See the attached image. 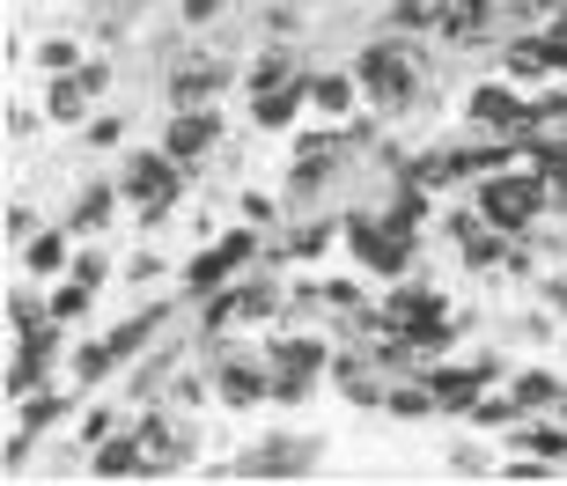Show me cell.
<instances>
[{
	"mask_svg": "<svg viewBox=\"0 0 567 486\" xmlns=\"http://www.w3.org/2000/svg\"><path fill=\"white\" fill-rule=\"evenodd\" d=\"M361 74V96L383 111V118H405V111L427 96V52H421V38L413 30H383V38H369V44H354V60H347Z\"/></svg>",
	"mask_w": 567,
	"mask_h": 486,
	"instance_id": "1",
	"label": "cell"
},
{
	"mask_svg": "<svg viewBox=\"0 0 567 486\" xmlns=\"http://www.w3.org/2000/svg\"><path fill=\"white\" fill-rule=\"evenodd\" d=\"M111 177H118V192H126V207L141 214L147 236L163 229L169 214H177V199H185V163H177L163 141H155V148H126Z\"/></svg>",
	"mask_w": 567,
	"mask_h": 486,
	"instance_id": "2",
	"label": "cell"
},
{
	"mask_svg": "<svg viewBox=\"0 0 567 486\" xmlns=\"http://www.w3.org/2000/svg\"><path fill=\"white\" fill-rule=\"evenodd\" d=\"M472 207H480L502 236H530L553 214V185L530 163L524 169L508 163V169H494V177H480V185H472Z\"/></svg>",
	"mask_w": 567,
	"mask_h": 486,
	"instance_id": "3",
	"label": "cell"
},
{
	"mask_svg": "<svg viewBox=\"0 0 567 486\" xmlns=\"http://www.w3.org/2000/svg\"><path fill=\"white\" fill-rule=\"evenodd\" d=\"M339 221H347L339 244H347V258H354L361 273H383V280L413 273V229H399L383 207H347Z\"/></svg>",
	"mask_w": 567,
	"mask_h": 486,
	"instance_id": "4",
	"label": "cell"
},
{
	"mask_svg": "<svg viewBox=\"0 0 567 486\" xmlns=\"http://www.w3.org/2000/svg\"><path fill=\"white\" fill-rule=\"evenodd\" d=\"M258 258H266V229H258V221H244V229H229V236H214V244H199V251L185 258L177 288L199 302V296H214V288H229L236 273H251Z\"/></svg>",
	"mask_w": 567,
	"mask_h": 486,
	"instance_id": "5",
	"label": "cell"
},
{
	"mask_svg": "<svg viewBox=\"0 0 567 486\" xmlns=\"http://www.w3.org/2000/svg\"><path fill=\"white\" fill-rule=\"evenodd\" d=\"M266 354H274V405H310L317 383L332 376L339 347H324L317 332H280V339H266Z\"/></svg>",
	"mask_w": 567,
	"mask_h": 486,
	"instance_id": "6",
	"label": "cell"
},
{
	"mask_svg": "<svg viewBox=\"0 0 567 486\" xmlns=\"http://www.w3.org/2000/svg\"><path fill=\"white\" fill-rule=\"evenodd\" d=\"M214 399L229 405V413L274 399V354H266V339H229V347H214Z\"/></svg>",
	"mask_w": 567,
	"mask_h": 486,
	"instance_id": "7",
	"label": "cell"
},
{
	"mask_svg": "<svg viewBox=\"0 0 567 486\" xmlns=\"http://www.w3.org/2000/svg\"><path fill=\"white\" fill-rule=\"evenodd\" d=\"M214 479H302V472H317V435H258L244 457H229V465H207Z\"/></svg>",
	"mask_w": 567,
	"mask_h": 486,
	"instance_id": "8",
	"label": "cell"
},
{
	"mask_svg": "<svg viewBox=\"0 0 567 486\" xmlns=\"http://www.w3.org/2000/svg\"><path fill=\"white\" fill-rule=\"evenodd\" d=\"M66 361V324L60 318H44L30 324V332H16V354H8V405L30 399L38 383H52V369Z\"/></svg>",
	"mask_w": 567,
	"mask_h": 486,
	"instance_id": "9",
	"label": "cell"
},
{
	"mask_svg": "<svg viewBox=\"0 0 567 486\" xmlns=\"http://www.w3.org/2000/svg\"><path fill=\"white\" fill-rule=\"evenodd\" d=\"M141 449H147V479H169V472L192 465V449H199V427L185 421V405L177 413H155V405H141Z\"/></svg>",
	"mask_w": 567,
	"mask_h": 486,
	"instance_id": "10",
	"label": "cell"
},
{
	"mask_svg": "<svg viewBox=\"0 0 567 486\" xmlns=\"http://www.w3.org/2000/svg\"><path fill=\"white\" fill-rule=\"evenodd\" d=\"M464 126H472V133H516V141H524V133H530V96L516 82L464 89Z\"/></svg>",
	"mask_w": 567,
	"mask_h": 486,
	"instance_id": "11",
	"label": "cell"
},
{
	"mask_svg": "<svg viewBox=\"0 0 567 486\" xmlns=\"http://www.w3.org/2000/svg\"><path fill=\"white\" fill-rule=\"evenodd\" d=\"M221 133H229V118L214 104H185V111H169L163 118V148L177 155L185 169H207V155L221 148Z\"/></svg>",
	"mask_w": 567,
	"mask_h": 486,
	"instance_id": "12",
	"label": "cell"
},
{
	"mask_svg": "<svg viewBox=\"0 0 567 486\" xmlns=\"http://www.w3.org/2000/svg\"><path fill=\"white\" fill-rule=\"evenodd\" d=\"M111 89V66L104 60H82L74 74H52V89H44V118L52 126H89V104Z\"/></svg>",
	"mask_w": 567,
	"mask_h": 486,
	"instance_id": "13",
	"label": "cell"
},
{
	"mask_svg": "<svg viewBox=\"0 0 567 486\" xmlns=\"http://www.w3.org/2000/svg\"><path fill=\"white\" fill-rule=\"evenodd\" d=\"M229 82H236V60H199V52H185V60H169V111L214 104V96H229Z\"/></svg>",
	"mask_w": 567,
	"mask_h": 486,
	"instance_id": "14",
	"label": "cell"
},
{
	"mask_svg": "<svg viewBox=\"0 0 567 486\" xmlns=\"http://www.w3.org/2000/svg\"><path fill=\"white\" fill-rule=\"evenodd\" d=\"M302 104H310V74L274 82V89H251V126H258V133H295Z\"/></svg>",
	"mask_w": 567,
	"mask_h": 486,
	"instance_id": "15",
	"label": "cell"
},
{
	"mask_svg": "<svg viewBox=\"0 0 567 486\" xmlns=\"http://www.w3.org/2000/svg\"><path fill=\"white\" fill-rule=\"evenodd\" d=\"M16 266L30 280H44V288H52V280H66V273H74V229H38L16 251Z\"/></svg>",
	"mask_w": 567,
	"mask_h": 486,
	"instance_id": "16",
	"label": "cell"
},
{
	"mask_svg": "<svg viewBox=\"0 0 567 486\" xmlns=\"http://www.w3.org/2000/svg\"><path fill=\"white\" fill-rule=\"evenodd\" d=\"M126 207V192H118V177H89L82 192H74V207H66V229L74 236H104L111 214Z\"/></svg>",
	"mask_w": 567,
	"mask_h": 486,
	"instance_id": "17",
	"label": "cell"
},
{
	"mask_svg": "<svg viewBox=\"0 0 567 486\" xmlns=\"http://www.w3.org/2000/svg\"><path fill=\"white\" fill-rule=\"evenodd\" d=\"M89 479H147L141 427H118V435H104V443L89 449Z\"/></svg>",
	"mask_w": 567,
	"mask_h": 486,
	"instance_id": "18",
	"label": "cell"
},
{
	"mask_svg": "<svg viewBox=\"0 0 567 486\" xmlns=\"http://www.w3.org/2000/svg\"><path fill=\"white\" fill-rule=\"evenodd\" d=\"M508 449H530V457L567 465V427H560V413H524V421L508 427Z\"/></svg>",
	"mask_w": 567,
	"mask_h": 486,
	"instance_id": "19",
	"label": "cell"
},
{
	"mask_svg": "<svg viewBox=\"0 0 567 486\" xmlns=\"http://www.w3.org/2000/svg\"><path fill=\"white\" fill-rule=\"evenodd\" d=\"M310 104L324 111V118H347V111L361 104V74H354V66H339V74H310Z\"/></svg>",
	"mask_w": 567,
	"mask_h": 486,
	"instance_id": "20",
	"label": "cell"
},
{
	"mask_svg": "<svg viewBox=\"0 0 567 486\" xmlns=\"http://www.w3.org/2000/svg\"><path fill=\"white\" fill-rule=\"evenodd\" d=\"M104 376H118V354H111V339H82V347L66 354V383H82V391H96Z\"/></svg>",
	"mask_w": 567,
	"mask_h": 486,
	"instance_id": "21",
	"label": "cell"
},
{
	"mask_svg": "<svg viewBox=\"0 0 567 486\" xmlns=\"http://www.w3.org/2000/svg\"><path fill=\"white\" fill-rule=\"evenodd\" d=\"M508 391H516V405H524V413H553L567 383L553 376V369H508Z\"/></svg>",
	"mask_w": 567,
	"mask_h": 486,
	"instance_id": "22",
	"label": "cell"
},
{
	"mask_svg": "<svg viewBox=\"0 0 567 486\" xmlns=\"http://www.w3.org/2000/svg\"><path fill=\"white\" fill-rule=\"evenodd\" d=\"M96 296H104V288H89L82 273H66V280H52V318H60V324H82L89 310H96Z\"/></svg>",
	"mask_w": 567,
	"mask_h": 486,
	"instance_id": "23",
	"label": "cell"
},
{
	"mask_svg": "<svg viewBox=\"0 0 567 486\" xmlns=\"http://www.w3.org/2000/svg\"><path fill=\"white\" fill-rule=\"evenodd\" d=\"M450 8H457V0H399V8H391V22H399V30H413V38H442Z\"/></svg>",
	"mask_w": 567,
	"mask_h": 486,
	"instance_id": "24",
	"label": "cell"
},
{
	"mask_svg": "<svg viewBox=\"0 0 567 486\" xmlns=\"http://www.w3.org/2000/svg\"><path fill=\"white\" fill-rule=\"evenodd\" d=\"M302 66H295V52H288V38H274L266 52L251 60V74H244V89H274V82H295Z\"/></svg>",
	"mask_w": 567,
	"mask_h": 486,
	"instance_id": "25",
	"label": "cell"
},
{
	"mask_svg": "<svg viewBox=\"0 0 567 486\" xmlns=\"http://www.w3.org/2000/svg\"><path fill=\"white\" fill-rule=\"evenodd\" d=\"M530 133H553V141H567V89L530 96Z\"/></svg>",
	"mask_w": 567,
	"mask_h": 486,
	"instance_id": "26",
	"label": "cell"
},
{
	"mask_svg": "<svg viewBox=\"0 0 567 486\" xmlns=\"http://www.w3.org/2000/svg\"><path fill=\"white\" fill-rule=\"evenodd\" d=\"M442 472H450V479H486V472H502V465L486 457V443H457L442 457Z\"/></svg>",
	"mask_w": 567,
	"mask_h": 486,
	"instance_id": "27",
	"label": "cell"
},
{
	"mask_svg": "<svg viewBox=\"0 0 567 486\" xmlns=\"http://www.w3.org/2000/svg\"><path fill=\"white\" fill-rule=\"evenodd\" d=\"M38 66H44V74H74V66H82V44H74V38H44Z\"/></svg>",
	"mask_w": 567,
	"mask_h": 486,
	"instance_id": "28",
	"label": "cell"
},
{
	"mask_svg": "<svg viewBox=\"0 0 567 486\" xmlns=\"http://www.w3.org/2000/svg\"><path fill=\"white\" fill-rule=\"evenodd\" d=\"M38 229H44L38 207H30V199H16V207H8V251H22V244H30Z\"/></svg>",
	"mask_w": 567,
	"mask_h": 486,
	"instance_id": "29",
	"label": "cell"
},
{
	"mask_svg": "<svg viewBox=\"0 0 567 486\" xmlns=\"http://www.w3.org/2000/svg\"><path fill=\"white\" fill-rule=\"evenodd\" d=\"M82 141H89V148H118V141H126V118L104 111V118H89V126H82Z\"/></svg>",
	"mask_w": 567,
	"mask_h": 486,
	"instance_id": "30",
	"label": "cell"
},
{
	"mask_svg": "<svg viewBox=\"0 0 567 486\" xmlns=\"http://www.w3.org/2000/svg\"><path fill=\"white\" fill-rule=\"evenodd\" d=\"M104 435H118V413H111V405H89V413H82V443L96 449Z\"/></svg>",
	"mask_w": 567,
	"mask_h": 486,
	"instance_id": "31",
	"label": "cell"
},
{
	"mask_svg": "<svg viewBox=\"0 0 567 486\" xmlns=\"http://www.w3.org/2000/svg\"><path fill=\"white\" fill-rule=\"evenodd\" d=\"M74 273H82L89 288H111V258L104 251H74Z\"/></svg>",
	"mask_w": 567,
	"mask_h": 486,
	"instance_id": "32",
	"label": "cell"
},
{
	"mask_svg": "<svg viewBox=\"0 0 567 486\" xmlns=\"http://www.w3.org/2000/svg\"><path fill=\"white\" fill-rule=\"evenodd\" d=\"M229 0H177V15H185V30H207L214 15H221Z\"/></svg>",
	"mask_w": 567,
	"mask_h": 486,
	"instance_id": "33",
	"label": "cell"
},
{
	"mask_svg": "<svg viewBox=\"0 0 567 486\" xmlns=\"http://www.w3.org/2000/svg\"><path fill=\"white\" fill-rule=\"evenodd\" d=\"M169 273V266H163V258H155V251H141V258H133V266H126V280H133V288H155V280H163Z\"/></svg>",
	"mask_w": 567,
	"mask_h": 486,
	"instance_id": "34",
	"label": "cell"
},
{
	"mask_svg": "<svg viewBox=\"0 0 567 486\" xmlns=\"http://www.w3.org/2000/svg\"><path fill=\"white\" fill-rule=\"evenodd\" d=\"M244 221H258V229H274V221H280V207L266 199V192H244Z\"/></svg>",
	"mask_w": 567,
	"mask_h": 486,
	"instance_id": "35",
	"label": "cell"
},
{
	"mask_svg": "<svg viewBox=\"0 0 567 486\" xmlns=\"http://www.w3.org/2000/svg\"><path fill=\"white\" fill-rule=\"evenodd\" d=\"M30 126H38V111H30V104H8V133H16V141H22V133H30Z\"/></svg>",
	"mask_w": 567,
	"mask_h": 486,
	"instance_id": "36",
	"label": "cell"
},
{
	"mask_svg": "<svg viewBox=\"0 0 567 486\" xmlns=\"http://www.w3.org/2000/svg\"><path fill=\"white\" fill-rule=\"evenodd\" d=\"M553 413H560V427H567V391H560V405H553Z\"/></svg>",
	"mask_w": 567,
	"mask_h": 486,
	"instance_id": "37",
	"label": "cell"
}]
</instances>
